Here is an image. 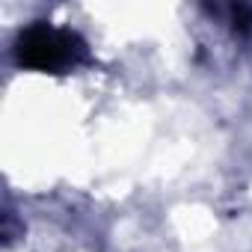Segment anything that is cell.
Returning a JSON list of instances; mask_svg holds the SVG:
<instances>
[{
  "label": "cell",
  "instance_id": "obj_1",
  "mask_svg": "<svg viewBox=\"0 0 252 252\" xmlns=\"http://www.w3.org/2000/svg\"><path fill=\"white\" fill-rule=\"evenodd\" d=\"M68 45H71V36L39 27L21 39V60L39 68H51L68 57Z\"/></svg>",
  "mask_w": 252,
  "mask_h": 252
}]
</instances>
